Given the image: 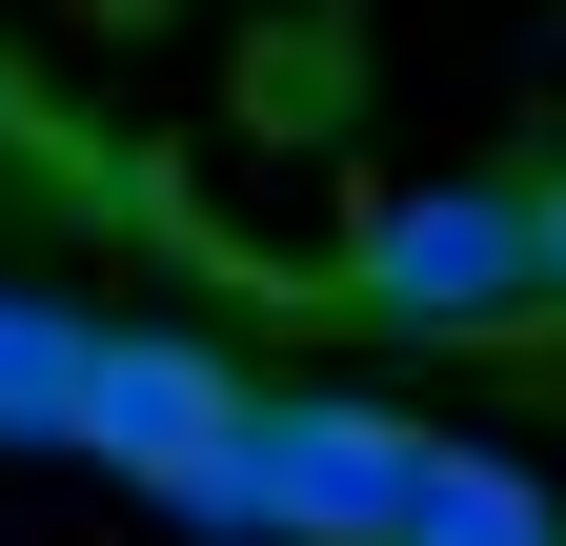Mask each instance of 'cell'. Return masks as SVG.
Masks as SVG:
<instances>
[{
    "label": "cell",
    "mask_w": 566,
    "mask_h": 546,
    "mask_svg": "<svg viewBox=\"0 0 566 546\" xmlns=\"http://www.w3.org/2000/svg\"><path fill=\"white\" fill-rule=\"evenodd\" d=\"M263 445V385L202 345V324H102V405H82V465L142 486L163 526H202V486Z\"/></svg>",
    "instance_id": "7a4b0ae2"
},
{
    "label": "cell",
    "mask_w": 566,
    "mask_h": 546,
    "mask_svg": "<svg viewBox=\"0 0 566 546\" xmlns=\"http://www.w3.org/2000/svg\"><path fill=\"white\" fill-rule=\"evenodd\" d=\"M344 304L405 345H506L546 324V182H405L344 223Z\"/></svg>",
    "instance_id": "6da1fadb"
},
{
    "label": "cell",
    "mask_w": 566,
    "mask_h": 546,
    "mask_svg": "<svg viewBox=\"0 0 566 546\" xmlns=\"http://www.w3.org/2000/svg\"><path fill=\"white\" fill-rule=\"evenodd\" d=\"M424 445L405 405H344V385H263V486H283V546H405L424 506Z\"/></svg>",
    "instance_id": "3957f363"
},
{
    "label": "cell",
    "mask_w": 566,
    "mask_h": 546,
    "mask_svg": "<svg viewBox=\"0 0 566 546\" xmlns=\"http://www.w3.org/2000/svg\"><path fill=\"white\" fill-rule=\"evenodd\" d=\"M546 324H566V162H546Z\"/></svg>",
    "instance_id": "8992f818"
},
{
    "label": "cell",
    "mask_w": 566,
    "mask_h": 546,
    "mask_svg": "<svg viewBox=\"0 0 566 546\" xmlns=\"http://www.w3.org/2000/svg\"><path fill=\"white\" fill-rule=\"evenodd\" d=\"M82 405H102V304L0 284V445H82Z\"/></svg>",
    "instance_id": "277c9868"
},
{
    "label": "cell",
    "mask_w": 566,
    "mask_h": 546,
    "mask_svg": "<svg viewBox=\"0 0 566 546\" xmlns=\"http://www.w3.org/2000/svg\"><path fill=\"white\" fill-rule=\"evenodd\" d=\"M405 546H566V506H546V465L446 445V465H424V506H405Z\"/></svg>",
    "instance_id": "5b68a950"
}]
</instances>
